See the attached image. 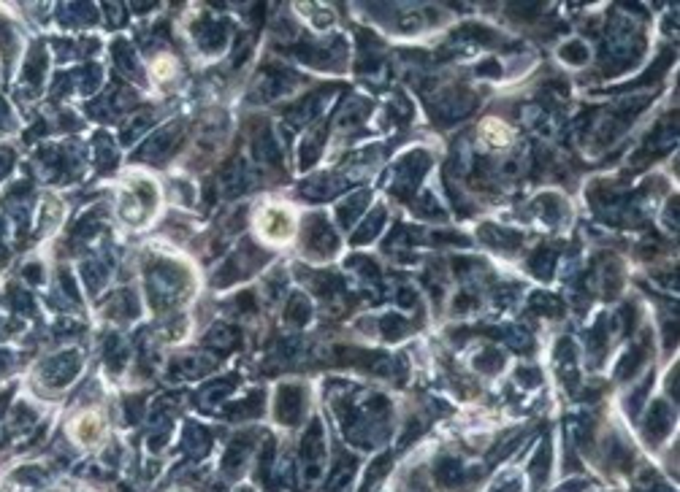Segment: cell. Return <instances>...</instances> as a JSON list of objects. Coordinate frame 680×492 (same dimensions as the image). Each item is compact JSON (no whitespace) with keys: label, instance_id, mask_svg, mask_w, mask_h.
I'll return each mask as SVG.
<instances>
[{"label":"cell","instance_id":"6da1fadb","mask_svg":"<svg viewBox=\"0 0 680 492\" xmlns=\"http://www.w3.org/2000/svg\"><path fill=\"white\" fill-rule=\"evenodd\" d=\"M255 227H258V236L266 244H290L293 236H296V214L287 206H266V208L258 211Z\"/></svg>","mask_w":680,"mask_h":492},{"label":"cell","instance_id":"7a4b0ae2","mask_svg":"<svg viewBox=\"0 0 680 492\" xmlns=\"http://www.w3.org/2000/svg\"><path fill=\"white\" fill-rule=\"evenodd\" d=\"M480 138H482V144H488V147L502 149V147H509V141H512V130H509V124H504L502 120L488 117L485 122L480 124Z\"/></svg>","mask_w":680,"mask_h":492},{"label":"cell","instance_id":"3957f363","mask_svg":"<svg viewBox=\"0 0 680 492\" xmlns=\"http://www.w3.org/2000/svg\"><path fill=\"white\" fill-rule=\"evenodd\" d=\"M76 427H79V441L81 443L95 441L101 436V422H98V417H93V414H84V417L79 419Z\"/></svg>","mask_w":680,"mask_h":492},{"label":"cell","instance_id":"277c9868","mask_svg":"<svg viewBox=\"0 0 680 492\" xmlns=\"http://www.w3.org/2000/svg\"><path fill=\"white\" fill-rule=\"evenodd\" d=\"M171 71H174V65L168 63V57H160L157 63H155V68H152V74H157L160 79H166V76H171Z\"/></svg>","mask_w":680,"mask_h":492}]
</instances>
